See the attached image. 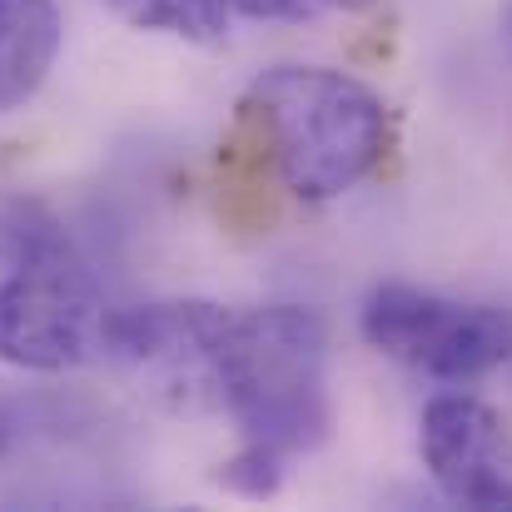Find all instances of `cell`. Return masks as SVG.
I'll list each match as a JSON object with an SVG mask.
<instances>
[{"label": "cell", "instance_id": "52a82bcc", "mask_svg": "<svg viewBox=\"0 0 512 512\" xmlns=\"http://www.w3.org/2000/svg\"><path fill=\"white\" fill-rule=\"evenodd\" d=\"M135 30H155L194 45H219L229 35V0H105Z\"/></svg>", "mask_w": 512, "mask_h": 512}, {"label": "cell", "instance_id": "5b68a950", "mask_svg": "<svg viewBox=\"0 0 512 512\" xmlns=\"http://www.w3.org/2000/svg\"><path fill=\"white\" fill-rule=\"evenodd\" d=\"M423 463L438 493L458 508L512 512V438L503 418L468 398L443 393L423 408Z\"/></svg>", "mask_w": 512, "mask_h": 512}, {"label": "cell", "instance_id": "7a4b0ae2", "mask_svg": "<svg viewBox=\"0 0 512 512\" xmlns=\"http://www.w3.org/2000/svg\"><path fill=\"white\" fill-rule=\"evenodd\" d=\"M279 184L309 204L339 199L378 170L388 150V105L353 75L324 65H274L239 105Z\"/></svg>", "mask_w": 512, "mask_h": 512}, {"label": "cell", "instance_id": "ba28073f", "mask_svg": "<svg viewBox=\"0 0 512 512\" xmlns=\"http://www.w3.org/2000/svg\"><path fill=\"white\" fill-rule=\"evenodd\" d=\"M219 483H224V488H234V493H244V498H274V493H279V483H284V458H274V453H264V448L244 443V448L224 463Z\"/></svg>", "mask_w": 512, "mask_h": 512}, {"label": "cell", "instance_id": "3957f363", "mask_svg": "<svg viewBox=\"0 0 512 512\" xmlns=\"http://www.w3.org/2000/svg\"><path fill=\"white\" fill-rule=\"evenodd\" d=\"M110 309L85 264L60 244L35 239L0 279V363L65 373L105 348Z\"/></svg>", "mask_w": 512, "mask_h": 512}, {"label": "cell", "instance_id": "8992f818", "mask_svg": "<svg viewBox=\"0 0 512 512\" xmlns=\"http://www.w3.org/2000/svg\"><path fill=\"white\" fill-rule=\"evenodd\" d=\"M65 25L55 0H0V115L20 110L55 70Z\"/></svg>", "mask_w": 512, "mask_h": 512}, {"label": "cell", "instance_id": "9c48e42d", "mask_svg": "<svg viewBox=\"0 0 512 512\" xmlns=\"http://www.w3.org/2000/svg\"><path fill=\"white\" fill-rule=\"evenodd\" d=\"M373 0H229V10L249 15V20H319V15H339V10H363Z\"/></svg>", "mask_w": 512, "mask_h": 512}, {"label": "cell", "instance_id": "277c9868", "mask_svg": "<svg viewBox=\"0 0 512 512\" xmlns=\"http://www.w3.org/2000/svg\"><path fill=\"white\" fill-rule=\"evenodd\" d=\"M363 339L378 353L428 378H478L512 358V309L448 299L418 284H378L358 314Z\"/></svg>", "mask_w": 512, "mask_h": 512}, {"label": "cell", "instance_id": "6da1fadb", "mask_svg": "<svg viewBox=\"0 0 512 512\" xmlns=\"http://www.w3.org/2000/svg\"><path fill=\"white\" fill-rule=\"evenodd\" d=\"M214 403L244 428V443L299 458L329 438V329L314 309L264 304L224 309L209 339Z\"/></svg>", "mask_w": 512, "mask_h": 512}]
</instances>
